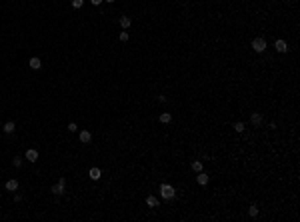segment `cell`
<instances>
[{
  "label": "cell",
  "instance_id": "10",
  "mask_svg": "<svg viewBox=\"0 0 300 222\" xmlns=\"http://www.w3.org/2000/svg\"><path fill=\"white\" fill-rule=\"evenodd\" d=\"M28 64H30V68H32V70H40V66H42V62H40V58H30V62H28Z\"/></svg>",
  "mask_w": 300,
  "mask_h": 222
},
{
  "label": "cell",
  "instance_id": "5",
  "mask_svg": "<svg viewBox=\"0 0 300 222\" xmlns=\"http://www.w3.org/2000/svg\"><path fill=\"white\" fill-rule=\"evenodd\" d=\"M26 160L36 162L38 160V150H34V148H28V150H26Z\"/></svg>",
  "mask_w": 300,
  "mask_h": 222
},
{
  "label": "cell",
  "instance_id": "19",
  "mask_svg": "<svg viewBox=\"0 0 300 222\" xmlns=\"http://www.w3.org/2000/svg\"><path fill=\"white\" fill-rule=\"evenodd\" d=\"M84 0H72V8H82Z\"/></svg>",
  "mask_w": 300,
  "mask_h": 222
},
{
  "label": "cell",
  "instance_id": "24",
  "mask_svg": "<svg viewBox=\"0 0 300 222\" xmlns=\"http://www.w3.org/2000/svg\"><path fill=\"white\" fill-rule=\"evenodd\" d=\"M104 2H110V4H112V2H114V0H104Z\"/></svg>",
  "mask_w": 300,
  "mask_h": 222
},
{
  "label": "cell",
  "instance_id": "8",
  "mask_svg": "<svg viewBox=\"0 0 300 222\" xmlns=\"http://www.w3.org/2000/svg\"><path fill=\"white\" fill-rule=\"evenodd\" d=\"M64 186L66 184H60V182H58V184H54L52 188H50V192H52V194H56V196H60L62 192H64Z\"/></svg>",
  "mask_w": 300,
  "mask_h": 222
},
{
  "label": "cell",
  "instance_id": "6",
  "mask_svg": "<svg viewBox=\"0 0 300 222\" xmlns=\"http://www.w3.org/2000/svg\"><path fill=\"white\" fill-rule=\"evenodd\" d=\"M92 140V134L88 130H80V142H84V144H88Z\"/></svg>",
  "mask_w": 300,
  "mask_h": 222
},
{
  "label": "cell",
  "instance_id": "12",
  "mask_svg": "<svg viewBox=\"0 0 300 222\" xmlns=\"http://www.w3.org/2000/svg\"><path fill=\"white\" fill-rule=\"evenodd\" d=\"M100 174H102V172H100V168H96V166H94V168H90L88 176H90L92 180H98V178H100Z\"/></svg>",
  "mask_w": 300,
  "mask_h": 222
},
{
  "label": "cell",
  "instance_id": "16",
  "mask_svg": "<svg viewBox=\"0 0 300 222\" xmlns=\"http://www.w3.org/2000/svg\"><path fill=\"white\" fill-rule=\"evenodd\" d=\"M192 170H194V172H202V162L200 160H194L192 162Z\"/></svg>",
  "mask_w": 300,
  "mask_h": 222
},
{
  "label": "cell",
  "instance_id": "11",
  "mask_svg": "<svg viewBox=\"0 0 300 222\" xmlns=\"http://www.w3.org/2000/svg\"><path fill=\"white\" fill-rule=\"evenodd\" d=\"M130 24H132L130 16H122V18H120V26L124 28V30H128V28H130Z\"/></svg>",
  "mask_w": 300,
  "mask_h": 222
},
{
  "label": "cell",
  "instance_id": "13",
  "mask_svg": "<svg viewBox=\"0 0 300 222\" xmlns=\"http://www.w3.org/2000/svg\"><path fill=\"white\" fill-rule=\"evenodd\" d=\"M6 190H10V192L18 190V180H14V178H12V180H8L6 182Z\"/></svg>",
  "mask_w": 300,
  "mask_h": 222
},
{
  "label": "cell",
  "instance_id": "14",
  "mask_svg": "<svg viewBox=\"0 0 300 222\" xmlns=\"http://www.w3.org/2000/svg\"><path fill=\"white\" fill-rule=\"evenodd\" d=\"M146 206H148V208H156V206H158L156 196H148V198H146Z\"/></svg>",
  "mask_w": 300,
  "mask_h": 222
},
{
  "label": "cell",
  "instance_id": "22",
  "mask_svg": "<svg viewBox=\"0 0 300 222\" xmlns=\"http://www.w3.org/2000/svg\"><path fill=\"white\" fill-rule=\"evenodd\" d=\"M118 38H120L122 42H126V40H128V32H120V36H118Z\"/></svg>",
  "mask_w": 300,
  "mask_h": 222
},
{
  "label": "cell",
  "instance_id": "21",
  "mask_svg": "<svg viewBox=\"0 0 300 222\" xmlns=\"http://www.w3.org/2000/svg\"><path fill=\"white\" fill-rule=\"evenodd\" d=\"M68 130H70V132H76V130H78V126H76V122H70V124H68Z\"/></svg>",
  "mask_w": 300,
  "mask_h": 222
},
{
  "label": "cell",
  "instance_id": "2",
  "mask_svg": "<svg viewBox=\"0 0 300 222\" xmlns=\"http://www.w3.org/2000/svg\"><path fill=\"white\" fill-rule=\"evenodd\" d=\"M252 48H254V52L262 54L266 50V40L264 38H254V40H252Z\"/></svg>",
  "mask_w": 300,
  "mask_h": 222
},
{
  "label": "cell",
  "instance_id": "9",
  "mask_svg": "<svg viewBox=\"0 0 300 222\" xmlns=\"http://www.w3.org/2000/svg\"><path fill=\"white\" fill-rule=\"evenodd\" d=\"M196 180H198V184H200V186H206V184H208V174L198 172V178H196Z\"/></svg>",
  "mask_w": 300,
  "mask_h": 222
},
{
  "label": "cell",
  "instance_id": "4",
  "mask_svg": "<svg viewBox=\"0 0 300 222\" xmlns=\"http://www.w3.org/2000/svg\"><path fill=\"white\" fill-rule=\"evenodd\" d=\"M250 122L254 126H260V124H262V114H260V112H252L250 114Z\"/></svg>",
  "mask_w": 300,
  "mask_h": 222
},
{
  "label": "cell",
  "instance_id": "23",
  "mask_svg": "<svg viewBox=\"0 0 300 222\" xmlns=\"http://www.w3.org/2000/svg\"><path fill=\"white\" fill-rule=\"evenodd\" d=\"M90 2H92V4H94V6H98V4H102V2H104V0H90Z\"/></svg>",
  "mask_w": 300,
  "mask_h": 222
},
{
  "label": "cell",
  "instance_id": "3",
  "mask_svg": "<svg viewBox=\"0 0 300 222\" xmlns=\"http://www.w3.org/2000/svg\"><path fill=\"white\" fill-rule=\"evenodd\" d=\"M274 48L278 50V52H288V44H286V40H276V44H274Z\"/></svg>",
  "mask_w": 300,
  "mask_h": 222
},
{
  "label": "cell",
  "instance_id": "7",
  "mask_svg": "<svg viewBox=\"0 0 300 222\" xmlns=\"http://www.w3.org/2000/svg\"><path fill=\"white\" fill-rule=\"evenodd\" d=\"M2 130H4V132H6V134H12V132H14V130H16V124H14V122H12V120H8V122H6V124H4V126H2Z\"/></svg>",
  "mask_w": 300,
  "mask_h": 222
},
{
  "label": "cell",
  "instance_id": "20",
  "mask_svg": "<svg viewBox=\"0 0 300 222\" xmlns=\"http://www.w3.org/2000/svg\"><path fill=\"white\" fill-rule=\"evenodd\" d=\"M12 164H14L16 168H18V166H22V158H18V156H16V158L12 160Z\"/></svg>",
  "mask_w": 300,
  "mask_h": 222
},
{
  "label": "cell",
  "instance_id": "15",
  "mask_svg": "<svg viewBox=\"0 0 300 222\" xmlns=\"http://www.w3.org/2000/svg\"><path fill=\"white\" fill-rule=\"evenodd\" d=\"M170 120H172V116L168 112H162V114H160V122H162V124H168Z\"/></svg>",
  "mask_w": 300,
  "mask_h": 222
},
{
  "label": "cell",
  "instance_id": "1",
  "mask_svg": "<svg viewBox=\"0 0 300 222\" xmlns=\"http://www.w3.org/2000/svg\"><path fill=\"white\" fill-rule=\"evenodd\" d=\"M160 196H162L164 200H172V198L176 196L174 186H170V184H162V186H160Z\"/></svg>",
  "mask_w": 300,
  "mask_h": 222
},
{
  "label": "cell",
  "instance_id": "17",
  "mask_svg": "<svg viewBox=\"0 0 300 222\" xmlns=\"http://www.w3.org/2000/svg\"><path fill=\"white\" fill-rule=\"evenodd\" d=\"M248 214H250L252 218H256V216H258V208H256V206H250V208H248Z\"/></svg>",
  "mask_w": 300,
  "mask_h": 222
},
{
  "label": "cell",
  "instance_id": "18",
  "mask_svg": "<svg viewBox=\"0 0 300 222\" xmlns=\"http://www.w3.org/2000/svg\"><path fill=\"white\" fill-rule=\"evenodd\" d=\"M234 130L236 132H244V122H234Z\"/></svg>",
  "mask_w": 300,
  "mask_h": 222
}]
</instances>
